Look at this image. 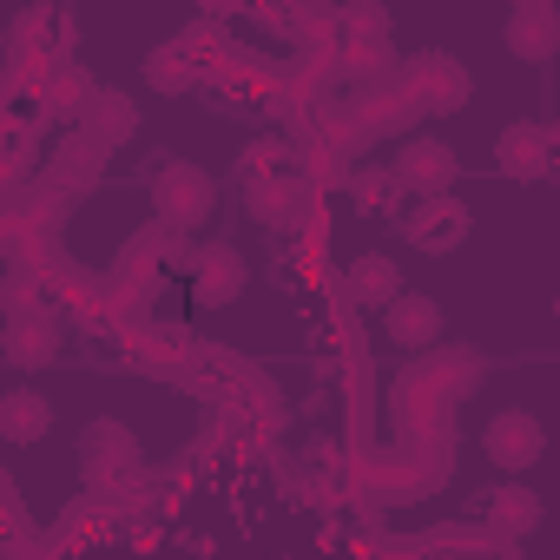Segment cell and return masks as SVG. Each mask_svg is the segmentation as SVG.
<instances>
[{
  "mask_svg": "<svg viewBox=\"0 0 560 560\" xmlns=\"http://www.w3.org/2000/svg\"><path fill=\"white\" fill-rule=\"evenodd\" d=\"M553 47H560V8L553 0H521V8L508 14V54L547 60Z\"/></svg>",
  "mask_w": 560,
  "mask_h": 560,
  "instance_id": "obj_9",
  "label": "cell"
},
{
  "mask_svg": "<svg viewBox=\"0 0 560 560\" xmlns=\"http://www.w3.org/2000/svg\"><path fill=\"white\" fill-rule=\"evenodd\" d=\"M54 357H60V324H54V317L27 311V317L8 324V363H14V370H47Z\"/></svg>",
  "mask_w": 560,
  "mask_h": 560,
  "instance_id": "obj_11",
  "label": "cell"
},
{
  "mask_svg": "<svg viewBox=\"0 0 560 560\" xmlns=\"http://www.w3.org/2000/svg\"><path fill=\"white\" fill-rule=\"evenodd\" d=\"M86 119H93V145H119L126 132H132V100H119V93H100V106H86Z\"/></svg>",
  "mask_w": 560,
  "mask_h": 560,
  "instance_id": "obj_14",
  "label": "cell"
},
{
  "mask_svg": "<svg viewBox=\"0 0 560 560\" xmlns=\"http://www.w3.org/2000/svg\"><path fill=\"white\" fill-rule=\"evenodd\" d=\"M468 231H475V218H468L462 198H422V205L402 218V237H409L416 250H429V257H448L455 244H468Z\"/></svg>",
  "mask_w": 560,
  "mask_h": 560,
  "instance_id": "obj_5",
  "label": "cell"
},
{
  "mask_svg": "<svg viewBox=\"0 0 560 560\" xmlns=\"http://www.w3.org/2000/svg\"><path fill=\"white\" fill-rule=\"evenodd\" d=\"M481 508H488V521H494V527H508V534L540 527V501H534V488H521V481H501Z\"/></svg>",
  "mask_w": 560,
  "mask_h": 560,
  "instance_id": "obj_12",
  "label": "cell"
},
{
  "mask_svg": "<svg viewBox=\"0 0 560 560\" xmlns=\"http://www.w3.org/2000/svg\"><path fill=\"white\" fill-rule=\"evenodd\" d=\"M396 291H402V264H396L389 250H363V257H350V304L383 311Z\"/></svg>",
  "mask_w": 560,
  "mask_h": 560,
  "instance_id": "obj_10",
  "label": "cell"
},
{
  "mask_svg": "<svg viewBox=\"0 0 560 560\" xmlns=\"http://www.w3.org/2000/svg\"><path fill=\"white\" fill-rule=\"evenodd\" d=\"M350 191H357V205H363V211H383L389 198H402L389 172H357V178H350Z\"/></svg>",
  "mask_w": 560,
  "mask_h": 560,
  "instance_id": "obj_17",
  "label": "cell"
},
{
  "mask_svg": "<svg viewBox=\"0 0 560 560\" xmlns=\"http://www.w3.org/2000/svg\"><path fill=\"white\" fill-rule=\"evenodd\" d=\"M540 448H547V435H540V422L527 416V409H494L488 422H481V455L514 481V475H527L534 462H540Z\"/></svg>",
  "mask_w": 560,
  "mask_h": 560,
  "instance_id": "obj_3",
  "label": "cell"
},
{
  "mask_svg": "<svg viewBox=\"0 0 560 560\" xmlns=\"http://www.w3.org/2000/svg\"><path fill=\"white\" fill-rule=\"evenodd\" d=\"M455 172H462L455 145H448V139H429V132L402 139V152L389 159V178H396V191H416V198H448Z\"/></svg>",
  "mask_w": 560,
  "mask_h": 560,
  "instance_id": "obj_2",
  "label": "cell"
},
{
  "mask_svg": "<svg viewBox=\"0 0 560 560\" xmlns=\"http://www.w3.org/2000/svg\"><path fill=\"white\" fill-rule=\"evenodd\" d=\"M298 178L291 172H277V178H250V218L257 224H284L291 211H298Z\"/></svg>",
  "mask_w": 560,
  "mask_h": 560,
  "instance_id": "obj_13",
  "label": "cell"
},
{
  "mask_svg": "<svg viewBox=\"0 0 560 560\" xmlns=\"http://www.w3.org/2000/svg\"><path fill=\"white\" fill-rule=\"evenodd\" d=\"M47 435H54V402H47L34 383H21V389L0 396V442L34 448V442H47Z\"/></svg>",
  "mask_w": 560,
  "mask_h": 560,
  "instance_id": "obj_8",
  "label": "cell"
},
{
  "mask_svg": "<svg viewBox=\"0 0 560 560\" xmlns=\"http://www.w3.org/2000/svg\"><path fill=\"white\" fill-rule=\"evenodd\" d=\"M442 370H448L455 396H475V389H481V357H475V350H455V357H442Z\"/></svg>",
  "mask_w": 560,
  "mask_h": 560,
  "instance_id": "obj_18",
  "label": "cell"
},
{
  "mask_svg": "<svg viewBox=\"0 0 560 560\" xmlns=\"http://www.w3.org/2000/svg\"><path fill=\"white\" fill-rule=\"evenodd\" d=\"M185 270H191V298H198L205 311L237 304L244 284H250V264H244V250H231V244H205V250H191Z\"/></svg>",
  "mask_w": 560,
  "mask_h": 560,
  "instance_id": "obj_4",
  "label": "cell"
},
{
  "mask_svg": "<svg viewBox=\"0 0 560 560\" xmlns=\"http://www.w3.org/2000/svg\"><path fill=\"white\" fill-rule=\"evenodd\" d=\"M547 159H553V126H540V119H514V126L494 139L501 178H540Z\"/></svg>",
  "mask_w": 560,
  "mask_h": 560,
  "instance_id": "obj_7",
  "label": "cell"
},
{
  "mask_svg": "<svg viewBox=\"0 0 560 560\" xmlns=\"http://www.w3.org/2000/svg\"><path fill=\"white\" fill-rule=\"evenodd\" d=\"M152 211H159V231H198V224H211V211H218V178L205 172V165H191V159H172L159 178H152Z\"/></svg>",
  "mask_w": 560,
  "mask_h": 560,
  "instance_id": "obj_1",
  "label": "cell"
},
{
  "mask_svg": "<svg viewBox=\"0 0 560 560\" xmlns=\"http://www.w3.org/2000/svg\"><path fill=\"white\" fill-rule=\"evenodd\" d=\"M383 337L396 343V350H435L442 343V304L429 298V291H396L389 304H383Z\"/></svg>",
  "mask_w": 560,
  "mask_h": 560,
  "instance_id": "obj_6",
  "label": "cell"
},
{
  "mask_svg": "<svg viewBox=\"0 0 560 560\" xmlns=\"http://www.w3.org/2000/svg\"><path fill=\"white\" fill-rule=\"evenodd\" d=\"M145 80H152V93H191V54L159 47V54L145 60Z\"/></svg>",
  "mask_w": 560,
  "mask_h": 560,
  "instance_id": "obj_15",
  "label": "cell"
},
{
  "mask_svg": "<svg viewBox=\"0 0 560 560\" xmlns=\"http://www.w3.org/2000/svg\"><path fill=\"white\" fill-rule=\"evenodd\" d=\"M237 172H244V178H277V172H284V145H277V139L244 145V152H237Z\"/></svg>",
  "mask_w": 560,
  "mask_h": 560,
  "instance_id": "obj_16",
  "label": "cell"
}]
</instances>
